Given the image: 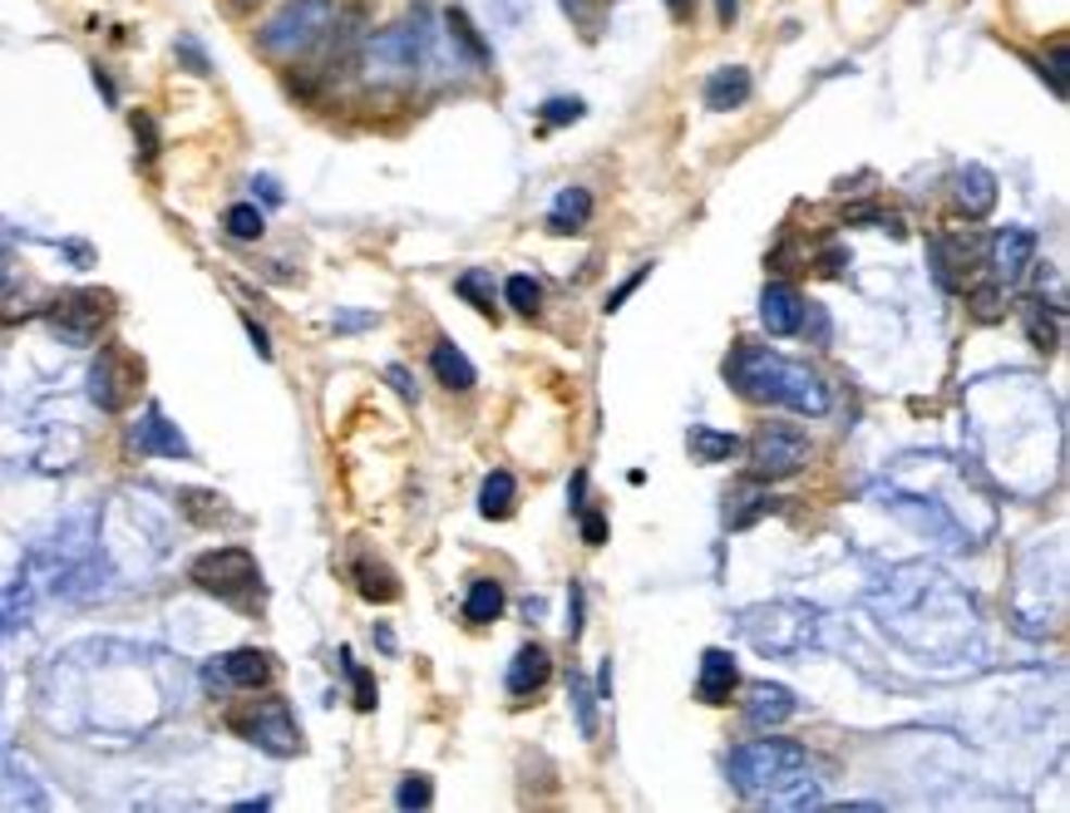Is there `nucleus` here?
<instances>
[{
  "label": "nucleus",
  "mask_w": 1070,
  "mask_h": 813,
  "mask_svg": "<svg viewBox=\"0 0 1070 813\" xmlns=\"http://www.w3.org/2000/svg\"><path fill=\"white\" fill-rule=\"evenodd\" d=\"M730 789L740 799L775 803V809H809L814 803V760L794 739H750L726 760Z\"/></svg>",
  "instance_id": "obj_1"
},
{
  "label": "nucleus",
  "mask_w": 1070,
  "mask_h": 813,
  "mask_svg": "<svg viewBox=\"0 0 1070 813\" xmlns=\"http://www.w3.org/2000/svg\"><path fill=\"white\" fill-rule=\"evenodd\" d=\"M726 380L750 399H770V405H784L794 415H824L829 409V385L809 365L784 360V355L765 351L755 341H740L726 360Z\"/></svg>",
  "instance_id": "obj_2"
},
{
  "label": "nucleus",
  "mask_w": 1070,
  "mask_h": 813,
  "mask_svg": "<svg viewBox=\"0 0 1070 813\" xmlns=\"http://www.w3.org/2000/svg\"><path fill=\"white\" fill-rule=\"evenodd\" d=\"M740 632L760 656H794L814 641L819 611L804 601H765V607L740 611Z\"/></svg>",
  "instance_id": "obj_3"
},
{
  "label": "nucleus",
  "mask_w": 1070,
  "mask_h": 813,
  "mask_svg": "<svg viewBox=\"0 0 1070 813\" xmlns=\"http://www.w3.org/2000/svg\"><path fill=\"white\" fill-rule=\"evenodd\" d=\"M188 577H193L198 592H207L217 601H232L242 611H252L262 601V568L247 547H213V552L198 557Z\"/></svg>",
  "instance_id": "obj_4"
},
{
  "label": "nucleus",
  "mask_w": 1070,
  "mask_h": 813,
  "mask_svg": "<svg viewBox=\"0 0 1070 813\" xmlns=\"http://www.w3.org/2000/svg\"><path fill=\"white\" fill-rule=\"evenodd\" d=\"M331 21H336V0H287V5L262 25L257 45H262V54H272V60H287V54L311 50V45L331 30Z\"/></svg>",
  "instance_id": "obj_5"
},
{
  "label": "nucleus",
  "mask_w": 1070,
  "mask_h": 813,
  "mask_svg": "<svg viewBox=\"0 0 1070 813\" xmlns=\"http://www.w3.org/2000/svg\"><path fill=\"white\" fill-rule=\"evenodd\" d=\"M809 463V434L794 424H760L755 440H750V473L760 483L790 479Z\"/></svg>",
  "instance_id": "obj_6"
},
{
  "label": "nucleus",
  "mask_w": 1070,
  "mask_h": 813,
  "mask_svg": "<svg viewBox=\"0 0 1070 813\" xmlns=\"http://www.w3.org/2000/svg\"><path fill=\"white\" fill-rule=\"evenodd\" d=\"M109 316H114V296H109V291H65V296L45 310L50 331L70 345H89L99 331H104Z\"/></svg>",
  "instance_id": "obj_7"
},
{
  "label": "nucleus",
  "mask_w": 1070,
  "mask_h": 813,
  "mask_svg": "<svg viewBox=\"0 0 1070 813\" xmlns=\"http://www.w3.org/2000/svg\"><path fill=\"white\" fill-rule=\"evenodd\" d=\"M232 729L267 754H301V729L291 720L287 700H257L247 710H232Z\"/></svg>",
  "instance_id": "obj_8"
},
{
  "label": "nucleus",
  "mask_w": 1070,
  "mask_h": 813,
  "mask_svg": "<svg viewBox=\"0 0 1070 813\" xmlns=\"http://www.w3.org/2000/svg\"><path fill=\"white\" fill-rule=\"evenodd\" d=\"M134 380H139V365H134L124 351H114V345H109V351L95 360V374H89V395H95L99 409H109V415H114V409H124V399L134 395Z\"/></svg>",
  "instance_id": "obj_9"
},
{
  "label": "nucleus",
  "mask_w": 1070,
  "mask_h": 813,
  "mask_svg": "<svg viewBox=\"0 0 1070 813\" xmlns=\"http://www.w3.org/2000/svg\"><path fill=\"white\" fill-rule=\"evenodd\" d=\"M992 277L1002 281V287H1017L1021 277H1027L1031 267H1036V232L1031 227H1006V232L992 237Z\"/></svg>",
  "instance_id": "obj_10"
},
{
  "label": "nucleus",
  "mask_w": 1070,
  "mask_h": 813,
  "mask_svg": "<svg viewBox=\"0 0 1070 813\" xmlns=\"http://www.w3.org/2000/svg\"><path fill=\"white\" fill-rule=\"evenodd\" d=\"M207 681L213 685H232V690H257L272 681V656L257 646H242V651H227L207 665Z\"/></svg>",
  "instance_id": "obj_11"
},
{
  "label": "nucleus",
  "mask_w": 1070,
  "mask_h": 813,
  "mask_svg": "<svg viewBox=\"0 0 1070 813\" xmlns=\"http://www.w3.org/2000/svg\"><path fill=\"white\" fill-rule=\"evenodd\" d=\"M129 444L139 454H163V459H188V440L178 434V424H173L168 415H163L159 405L149 409V415L139 419V424L129 429Z\"/></svg>",
  "instance_id": "obj_12"
},
{
  "label": "nucleus",
  "mask_w": 1070,
  "mask_h": 813,
  "mask_svg": "<svg viewBox=\"0 0 1070 813\" xmlns=\"http://www.w3.org/2000/svg\"><path fill=\"white\" fill-rule=\"evenodd\" d=\"M760 321L770 335H794L804 326V296L794 287H784V281H770L760 291Z\"/></svg>",
  "instance_id": "obj_13"
},
{
  "label": "nucleus",
  "mask_w": 1070,
  "mask_h": 813,
  "mask_svg": "<svg viewBox=\"0 0 1070 813\" xmlns=\"http://www.w3.org/2000/svg\"><path fill=\"white\" fill-rule=\"evenodd\" d=\"M735 685H740L735 656H730V651H720V646H710V651L701 656V681H696V696L706 700V706H726V700L735 696Z\"/></svg>",
  "instance_id": "obj_14"
},
{
  "label": "nucleus",
  "mask_w": 1070,
  "mask_h": 813,
  "mask_svg": "<svg viewBox=\"0 0 1070 813\" xmlns=\"http://www.w3.org/2000/svg\"><path fill=\"white\" fill-rule=\"evenodd\" d=\"M790 715H794V690H784V685H750V696H745L750 729H775Z\"/></svg>",
  "instance_id": "obj_15"
},
{
  "label": "nucleus",
  "mask_w": 1070,
  "mask_h": 813,
  "mask_svg": "<svg viewBox=\"0 0 1070 813\" xmlns=\"http://www.w3.org/2000/svg\"><path fill=\"white\" fill-rule=\"evenodd\" d=\"M953 198H957V207L977 223V217H986L996 207V178L982 168V163H967V168L957 173V182H953Z\"/></svg>",
  "instance_id": "obj_16"
},
{
  "label": "nucleus",
  "mask_w": 1070,
  "mask_h": 813,
  "mask_svg": "<svg viewBox=\"0 0 1070 813\" xmlns=\"http://www.w3.org/2000/svg\"><path fill=\"white\" fill-rule=\"evenodd\" d=\"M547 675H553V656H547L538 641L518 646L514 665H508V690H514V696H538L547 685Z\"/></svg>",
  "instance_id": "obj_17"
},
{
  "label": "nucleus",
  "mask_w": 1070,
  "mask_h": 813,
  "mask_svg": "<svg viewBox=\"0 0 1070 813\" xmlns=\"http://www.w3.org/2000/svg\"><path fill=\"white\" fill-rule=\"evenodd\" d=\"M1060 310L1066 306H1056V301H1046V296L1021 301V326H1027V335H1031L1036 351H1056L1060 345Z\"/></svg>",
  "instance_id": "obj_18"
},
{
  "label": "nucleus",
  "mask_w": 1070,
  "mask_h": 813,
  "mask_svg": "<svg viewBox=\"0 0 1070 813\" xmlns=\"http://www.w3.org/2000/svg\"><path fill=\"white\" fill-rule=\"evenodd\" d=\"M750 69H740V65H726V69H716V75L706 79V109L710 114H730V109H740L750 99Z\"/></svg>",
  "instance_id": "obj_19"
},
{
  "label": "nucleus",
  "mask_w": 1070,
  "mask_h": 813,
  "mask_svg": "<svg viewBox=\"0 0 1070 813\" xmlns=\"http://www.w3.org/2000/svg\"><path fill=\"white\" fill-rule=\"evenodd\" d=\"M592 217V193L588 188H563L553 203V213H547V232L557 237H568V232H582Z\"/></svg>",
  "instance_id": "obj_20"
},
{
  "label": "nucleus",
  "mask_w": 1070,
  "mask_h": 813,
  "mask_svg": "<svg viewBox=\"0 0 1070 813\" xmlns=\"http://www.w3.org/2000/svg\"><path fill=\"white\" fill-rule=\"evenodd\" d=\"M429 365H435L439 385H450V390H474V380H479V374H474V365H469V355H464L454 341H435Z\"/></svg>",
  "instance_id": "obj_21"
},
{
  "label": "nucleus",
  "mask_w": 1070,
  "mask_h": 813,
  "mask_svg": "<svg viewBox=\"0 0 1070 813\" xmlns=\"http://www.w3.org/2000/svg\"><path fill=\"white\" fill-rule=\"evenodd\" d=\"M685 444H691V454H696L701 463H726V459H735V454L745 449L735 434H726V429H706V424L691 429V440Z\"/></svg>",
  "instance_id": "obj_22"
},
{
  "label": "nucleus",
  "mask_w": 1070,
  "mask_h": 813,
  "mask_svg": "<svg viewBox=\"0 0 1070 813\" xmlns=\"http://www.w3.org/2000/svg\"><path fill=\"white\" fill-rule=\"evenodd\" d=\"M355 587H361L365 601H395L400 597L395 572H390L386 562H370V557H361V562H355Z\"/></svg>",
  "instance_id": "obj_23"
},
{
  "label": "nucleus",
  "mask_w": 1070,
  "mask_h": 813,
  "mask_svg": "<svg viewBox=\"0 0 1070 813\" xmlns=\"http://www.w3.org/2000/svg\"><path fill=\"white\" fill-rule=\"evenodd\" d=\"M514 498H518V483H514V473L493 469L489 479H483V493H479V513H483V518H508V513H514Z\"/></svg>",
  "instance_id": "obj_24"
},
{
  "label": "nucleus",
  "mask_w": 1070,
  "mask_h": 813,
  "mask_svg": "<svg viewBox=\"0 0 1070 813\" xmlns=\"http://www.w3.org/2000/svg\"><path fill=\"white\" fill-rule=\"evenodd\" d=\"M499 611H503V587L493 577H479L469 587V597H464V617L474 626H489V621H499Z\"/></svg>",
  "instance_id": "obj_25"
},
{
  "label": "nucleus",
  "mask_w": 1070,
  "mask_h": 813,
  "mask_svg": "<svg viewBox=\"0 0 1070 813\" xmlns=\"http://www.w3.org/2000/svg\"><path fill=\"white\" fill-rule=\"evenodd\" d=\"M765 513H775V498L765 488H745V493H735V508H726V523L740 533V528L760 523Z\"/></svg>",
  "instance_id": "obj_26"
},
{
  "label": "nucleus",
  "mask_w": 1070,
  "mask_h": 813,
  "mask_svg": "<svg viewBox=\"0 0 1070 813\" xmlns=\"http://www.w3.org/2000/svg\"><path fill=\"white\" fill-rule=\"evenodd\" d=\"M967 310H972L977 321H986V326L1002 321V316H1006V287L996 277L982 281V287H972V291H967Z\"/></svg>",
  "instance_id": "obj_27"
},
{
  "label": "nucleus",
  "mask_w": 1070,
  "mask_h": 813,
  "mask_svg": "<svg viewBox=\"0 0 1070 813\" xmlns=\"http://www.w3.org/2000/svg\"><path fill=\"white\" fill-rule=\"evenodd\" d=\"M568 696H572V710H578V729H582V739H597V690H592V685H588V675H578V671H572Z\"/></svg>",
  "instance_id": "obj_28"
},
{
  "label": "nucleus",
  "mask_w": 1070,
  "mask_h": 813,
  "mask_svg": "<svg viewBox=\"0 0 1070 813\" xmlns=\"http://www.w3.org/2000/svg\"><path fill=\"white\" fill-rule=\"evenodd\" d=\"M454 291H460V296L469 301V306L493 310V271H483V267L460 271V281H454Z\"/></svg>",
  "instance_id": "obj_29"
},
{
  "label": "nucleus",
  "mask_w": 1070,
  "mask_h": 813,
  "mask_svg": "<svg viewBox=\"0 0 1070 813\" xmlns=\"http://www.w3.org/2000/svg\"><path fill=\"white\" fill-rule=\"evenodd\" d=\"M223 227H227V237H237V242H257L267 223H262V213L252 203H237V207H227Z\"/></svg>",
  "instance_id": "obj_30"
},
{
  "label": "nucleus",
  "mask_w": 1070,
  "mask_h": 813,
  "mask_svg": "<svg viewBox=\"0 0 1070 813\" xmlns=\"http://www.w3.org/2000/svg\"><path fill=\"white\" fill-rule=\"evenodd\" d=\"M444 25H450V35L464 45V50L474 54V60H479V65H483V60H489V45L479 40V30H474V21H469V15H464V11H450V15H444Z\"/></svg>",
  "instance_id": "obj_31"
},
{
  "label": "nucleus",
  "mask_w": 1070,
  "mask_h": 813,
  "mask_svg": "<svg viewBox=\"0 0 1070 813\" xmlns=\"http://www.w3.org/2000/svg\"><path fill=\"white\" fill-rule=\"evenodd\" d=\"M503 296H508V306H514V310H524V316H533V310L543 306V291H538L533 277H508Z\"/></svg>",
  "instance_id": "obj_32"
},
{
  "label": "nucleus",
  "mask_w": 1070,
  "mask_h": 813,
  "mask_svg": "<svg viewBox=\"0 0 1070 813\" xmlns=\"http://www.w3.org/2000/svg\"><path fill=\"white\" fill-rule=\"evenodd\" d=\"M395 803L400 809H429V803H435V784H429L425 774H405L395 789Z\"/></svg>",
  "instance_id": "obj_33"
},
{
  "label": "nucleus",
  "mask_w": 1070,
  "mask_h": 813,
  "mask_svg": "<svg viewBox=\"0 0 1070 813\" xmlns=\"http://www.w3.org/2000/svg\"><path fill=\"white\" fill-rule=\"evenodd\" d=\"M182 508H188V518H198V523H217V518H227L223 498H217V493H198V488L182 493Z\"/></svg>",
  "instance_id": "obj_34"
},
{
  "label": "nucleus",
  "mask_w": 1070,
  "mask_h": 813,
  "mask_svg": "<svg viewBox=\"0 0 1070 813\" xmlns=\"http://www.w3.org/2000/svg\"><path fill=\"white\" fill-rule=\"evenodd\" d=\"M345 671H351V685H355V710H375V675L361 671V665L351 661V651H341Z\"/></svg>",
  "instance_id": "obj_35"
},
{
  "label": "nucleus",
  "mask_w": 1070,
  "mask_h": 813,
  "mask_svg": "<svg viewBox=\"0 0 1070 813\" xmlns=\"http://www.w3.org/2000/svg\"><path fill=\"white\" fill-rule=\"evenodd\" d=\"M578 118H582V99H547L543 104L547 129H563V124H578Z\"/></svg>",
  "instance_id": "obj_36"
},
{
  "label": "nucleus",
  "mask_w": 1070,
  "mask_h": 813,
  "mask_svg": "<svg viewBox=\"0 0 1070 813\" xmlns=\"http://www.w3.org/2000/svg\"><path fill=\"white\" fill-rule=\"evenodd\" d=\"M129 124H134V139H139V153L143 158H153V153H159V129H153V118L143 114V109H134Z\"/></svg>",
  "instance_id": "obj_37"
},
{
  "label": "nucleus",
  "mask_w": 1070,
  "mask_h": 813,
  "mask_svg": "<svg viewBox=\"0 0 1070 813\" xmlns=\"http://www.w3.org/2000/svg\"><path fill=\"white\" fill-rule=\"evenodd\" d=\"M646 277H652V267H637V271H632V277H627V281H621V287H617V291H612V296H607V310H621V301L632 296V291H637V287H642V281H646Z\"/></svg>",
  "instance_id": "obj_38"
},
{
  "label": "nucleus",
  "mask_w": 1070,
  "mask_h": 813,
  "mask_svg": "<svg viewBox=\"0 0 1070 813\" xmlns=\"http://www.w3.org/2000/svg\"><path fill=\"white\" fill-rule=\"evenodd\" d=\"M582 543L588 547L607 543V523H602V513H588V508H582Z\"/></svg>",
  "instance_id": "obj_39"
},
{
  "label": "nucleus",
  "mask_w": 1070,
  "mask_h": 813,
  "mask_svg": "<svg viewBox=\"0 0 1070 813\" xmlns=\"http://www.w3.org/2000/svg\"><path fill=\"white\" fill-rule=\"evenodd\" d=\"M568 636L578 641L582 636V587L572 582V592H568Z\"/></svg>",
  "instance_id": "obj_40"
},
{
  "label": "nucleus",
  "mask_w": 1070,
  "mask_h": 813,
  "mask_svg": "<svg viewBox=\"0 0 1070 813\" xmlns=\"http://www.w3.org/2000/svg\"><path fill=\"white\" fill-rule=\"evenodd\" d=\"M390 385H395L400 390V399H415V380H410V370H405V365H390Z\"/></svg>",
  "instance_id": "obj_41"
},
{
  "label": "nucleus",
  "mask_w": 1070,
  "mask_h": 813,
  "mask_svg": "<svg viewBox=\"0 0 1070 813\" xmlns=\"http://www.w3.org/2000/svg\"><path fill=\"white\" fill-rule=\"evenodd\" d=\"M247 335H252V345H257V355H262V360H267V355H272V335L262 331V326L252 321V316H247Z\"/></svg>",
  "instance_id": "obj_42"
},
{
  "label": "nucleus",
  "mask_w": 1070,
  "mask_h": 813,
  "mask_svg": "<svg viewBox=\"0 0 1070 813\" xmlns=\"http://www.w3.org/2000/svg\"><path fill=\"white\" fill-rule=\"evenodd\" d=\"M666 11H671V21H691V15H696V0H666Z\"/></svg>",
  "instance_id": "obj_43"
},
{
  "label": "nucleus",
  "mask_w": 1070,
  "mask_h": 813,
  "mask_svg": "<svg viewBox=\"0 0 1070 813\" xmlns=\"http://www.w3.org/2000/svg\"><path fill=\"white\" fill-rule=\"evenodd\" d=\"M582 493H588V473H578V479H572V488H568V498H572V508H578V513L588 508V504H582Z\"/></svg>",
  "instance_id": "obj_44"
},
{
  "label": "nucleus",
  "mask_w": 1070,
  "mask_h": 813,
  "mask_svg": "<svg viewBox=\"0 0 1070 813\" xmlns=\"http://www.w3.org/2000/svg\"><path fill=\"white\" fill-rule=\"evenodd\" d=\"M252 188H257V193L267 198V203H281V188H277V182H272V178H257V182H252Z\"/></svg>",
  "instance_id": "obj_45"
},
{
  "label": "nucleus",
  "mask_w": 1070,
  "mask_h": 813,
  "mask_svg": "<svg viewBox=\"0 0 1070 813\" xmlns=\"http://www.w3.org/2000/svg\"><path fill=\"white\" fill-rule=\"evenodd\" d=\"M819 262H824V277H839V271H844V252H824Z\"/></svg>",
  "instance_id": "obj_46"
},
{
  "label": "nucleus",
  "mask_w": 1070,
  "mask_h": 813,
  "mask_svg": "<svg viewBox=\"0 0 1070 813\" xmlns=\"http://www.w3.org/2000/svg\"><path fill=\"white\" fill-rule=\"evenodd\" d=\"M735 11H740V0H716V15H720V25H730V21H735Z\"/></svg>",
  "instance_id": "obj_47"
},
{
  "label": "nucleus",
  "mask_w": 1070,
  "mask_h": 813,
  "mask_svg": "<svg viewBox=\"0 0 1070 813\" xmlns=\"http://www.w3.org/2000/svg\"><path fill=\"white\" fill-rule=\"evenodd\" d=\"M0 281H5V262H0Z\"/></svg>",
  "instance_id": "obj_48"
}]
</instances>
